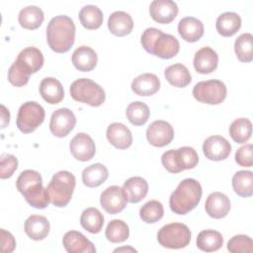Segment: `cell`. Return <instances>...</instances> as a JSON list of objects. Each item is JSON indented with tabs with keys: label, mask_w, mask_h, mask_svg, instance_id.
<instances>
[{
	"label": "cell",
	"mask_w": 253,
	"mask_h": 253,
	"mask_svg": "<svg viewBox=\"0 0 253 253\" xmlns=\"http://www.w3.org/2000/svg\"><path fill=\"white\" fill-rule=\"evenodd\" d=\"M46 41L49 47L57 52H67L75 41V25L66 15L53 17L46 27Z\"/></svg>",
	"instance_id": "obj_1"
},
{
	"label": "cell",
	"mask_w": 253,
	"mask_h": 253,
	"mask_svg": "<svg viewBox=\"0 0 253 253\" xmlns=\"http://www.w3.org/2000/svg\"><path fill=\"white\" fill-rule=\"evenodd\" d=\"M202 186L193 178H187L180 182L176 190L171 194L169 206L177 214H186L194 210L202 198Z\"/></svg>",
	"instance_id": "obj_2"
},
{
	"label": "cell",
	"mask_w": 253,
	"mask_h": 253,
	"mask_svg": "<svg viewBox=\"0 0 253 253\" xmlns=\"http://www.w3.org/2000/svg\"><path fill=\"white\" fill-rule=\"evenodd\" d=\"M75 185L76 180L72 173L68 171L55 173L46 187L50 203L58 208L67 206L72 198Z\"/></svg>",
	"instance_id": "obj_3"
},
{
	"label": "cell",
	"mask_w": 253,
	"mask_h": 253,
	"mask_svg": "<svg viewBox=\"0 0 253 253\" xmlns=\"http://www.w3.org/2000/svg\"><path fill=\"white\" fill-rule=\"evenodd\" d=\"M161 162L167 171L175 174L195 168L199 162V156L193 147L183 146L165 151L161 156Z\"/></svg>",
	"instance_id": "obj_4"
},
{
	"label": "cell",
	"mask_w": 253,
	"mask_h": 253,
	"mask_svg": "<svg viewBox=\"0 0 253 253\" xmlns=\"http://www.w3.org/2000/svg\"><path fill=\"white\" fill-rule=\"evenodd\" d=\"M70 96L73 100L92 107L101 106L106 99L103 88L88 78H80L72 82L70 85Z\"/></svg>",
	"instance_id": "obj_5"
},
{
	"label": "cell",
	"mask_w": 253,
	"mask_h": 253,
	"mask_svg": "<svg viewBox=\"0 0 253 253\" xmlns=\"http://www.w3.org/2000/svg\"><path fill=\"white\" fill-rule=\"evenodd\" d=\"M157 240L161 246L166 248H184L190 243L191 231L184 223H168L159 229L157 233Z\"/></svg>",
	"instance_id": "obj_6"
},
{
	"label": "cell",
	"mask_w": 253,
	"mask_h": 253,
	"mask_svg": "<svg viewBox=\"0 0 253 253\" xmlns=\"http://www.w3.org/2000/svg\"><path fill=\"white\" fill-rule=\"evenodd\" d=\"M44 117V109L39 103L34 101L26 102L18 111L17 126L24 133L33 132L42 124Z\"/></svg>",
	"instance_id": "obj_7"
},
{
	"label": "cell",
	"mask_w": 253,
	"mask_h": 253,
	"mask_svg": "<svg viewBox=\"0 0 253 253\" xmlns=\"http://www.w3.org/2000/svg\"><path fill=\"white\" fill-rule=\"evenodd\" d=\"M226 93L225 84L216 79L198 82L193 88L194 98L201 103L209 105L220 104L225 99Z\"/></svg>",
	"instance_id": "obj_8"
},
{
	"label": "cell",
	"mask_w": 253,
	"mask_h": 253,
	"mask_svg": "<svg viewBox=\"0 0 253 253\" xmlns=\"http://www.w3.org/2000/svg\"><path fill=\"white\" fill-rule=\"evenodd\" d=\"M127 197L124 190L119 186H111L104 190L100 197L101 207L110 214H117L125 210Z\"/></svg>",
	"instance_id": "obj_9"
},
{
	"label": "cell",
	"mask_w": 253,
	"mask_h": 253,
	"mask_svg": "<svg viewBox=\"0 0 253 253\" xmlns=\"http://www.w3.org/2000/svg\"><path fill=\"white\" fill-rule=\"evenodd\" d=\"M76 118L73 112L67 108L55 110L50 118L49 129L54 136H66L75 126Z\"/></svg>",
	"instance_id": "obj_10"
},
{
	"label": "cell",
	"mask_w": 253,
	"mask_h": 253,
	"mask_svg": "<svg viewBox=\"0 0 253 253\" xmlns=\"http://www.w3.org/2000/svg\"><path fill=\"white\" fill-rule=\"evenodd\" d=\"M146 138L151 145L156 147L168 145L174 138L173 126L162 120L154 121L146 129Z\"/></svg>",
	"instance_id": "obj_11"
},
{
	"label": "cell",
	"mask_w": 253,
	"mask_h": 253,
	"mask_svg": "<svg viewBox=\"0 0 253 253\" xmlns=\"http://www.w3.org/2000/svg\"><path fill=\"white\" fill-rule=\"evenodd\" d=\"M231 145L226 138L220 135H211L203 143L205 156L212 161H221L228 157Z\"/></svg>",
	"instance_id": "obj_12"
},
{
	"label": "cell",
	"mask_w": 253,
	"mask_h": 253,
	"mask_svg": "<svg viewBox=\"0 0 253 253\" xmlns=\"http://www.w3.org/2000/svg\"><path fill=\"white\" fill-rule=\"evenodd\" d=\"M69 149L73 157L79 161H88L96 153L95 142L90 135L84 132L77 133L69 143Z\"/></svg>",
	"instance_id": "obj_13"
},
{
	"label": "cell",
	"mask_w": 253,
	"mask_h": 253,
	"mask_svg": "<svg viewBox=\"0 0 253 253\" xmlns=\"http://www.w3.org/2000/svg\"><path fill=\"white\" fill-rule=\"evenodd\" d=\"M179 49L180 43L178 40L174 36L161 31L152 44L151 54L163 59H169L174 57L179 52Z\"/></svg>",
	"instance_id": "obj_14"
},
{
	"label": "cell",
	"mask_w": 253,
	"mask_h": 253,
	"mask_svg": "<svg viewBox=\"0 0 253 253\" xmlns=\"http://www.w3.org/2000/svg\"><path fill=\"white\" fill-rule=\"evenodd\" d=\"M151 18L159 24L171 23L178 14V6L172 0H154L149 6Z\"/></svg>",
	"instance_id": "obj_15"
},
{
	"label": "cell",
	"mask_w": 253,
	"mask_h": 253,
	"mask_svg": "<svg viewBox=\"0 0 253 253\" xmlns=\"http://www.w3.org/2000/svg\"><path fill=\"white\" fill-rule=\"evenodd\" d=\"M63 246L68 253H95L96 248L85 235L76 230L67 231L62 239Z\"/></svg>",
	"instance_id": "obj_16"
},
{
	"label": "cell",
	"mask_w": 253,
	"mask_h": 253,
	"mask_svg": "<svg viewBox=\"0 0 253 253\" xmlns=\"http://www.w3.org/2000/svg\"><path fill=\"white\" fill-rule=\"evenodd\" d=\"M205 209L211 217L219 219L229 212L230 201L226 195L220 192H213L207 198Z\"/></svg>",
	"instance_id": "obj_17"
},
{
	"label": "cell",
	"mask_w": 253,
	"mask_h": 253,
	"mask_svg": "<svg viewBox=\"0 0 253 253\" xmlns=\"http://www.w3.org/2000/svg\"><path fill=\"white\" fill-rule=\"evenodd\" d=\"M218 64L217 53L210 46L199 49L194 56V67L201 74H209L214 71Z\"/></svg>",
	"instance_id": "obj_18"
},
{
	"label": "cell",
	"mask_w": 253,
	"mask_h": 253,
	"mask_svg": "<svg viewBox=\"0 0 253 253\" xmlns=\"http://www.w3.org/2000/svg\"><path fill=\"white\" fill-rule=\"evenodd\" d=\"M107 138L112 145L119 149L128 148L132 143L129 128L122 123H113L107 128Z\"/></svg>",
	"instance_id": "obj_19"
},
{
	"label": "cell",
	"mask_w": 253,
	"mask_h": 253,
	"mask_svg": "<svg viewBox=\"0 0 253 253\" xmlns=\"http://www.w3.org/2000/svg\"><path fill=\"white\" fill-rule=\"evenodd\" d=\"M16 61L30 74L38 72L43 65V55L35 46H28L22 49Z\"/></svg>",
	"instance_id": "obj_20"
},
{
	"label": "cell",
	"mask_w": 253,
	"mask_h": 253,
	"mask_svg": "<svg viewBox=\"0 0 253 253\" xmlns=\"http://www.w3.org/2000/svg\"><path fill=\"white\" fill-rule=\"evenodd\" d=\"M178 33L184 41L195 42L204 35V24L195 17H185L178 24Z\"/></svg>",
	"instance_id": "obj_21"
},
{
	"label": "cell",
	"mask_w": 253,
	"mask_h": 253,
	"mask_svg": "<svg viewBox=\"0 0 253 253\" xmlns=\"http://www.w3.org/2000/svg\"><path fill=\"white\" fill-rule=\"evenodd\" d=\"M98 56L93 48L87 45L77 47L72 53V63L79 71H91L97 65Z\"/></svg>",
	"instance_id": "obj_22"
},
{
	"label": "cell",
	"mask_w": 253,
	"mask_h": 253,
	"mask_svg": "<svg viewBox=\"0 0 253 253\" xmlns=\"http://www.w3.org/2000/svg\"><path fill=\"white\" fill-rule=\"evenodd\" d=\"M160 88V80L153 73H142L131 82V90L138 96H151Z\"/></svg>",
	"instance_id": "obj_23"
},
{
	"label": "cell",
	"mask_w": 253,
	"mask_h": 253,
	"mask_svg": "<svg viewBox=\"0 0 253 253\" xmlns=\"http://www.w3.org/2000/svg\"><path fill=\"white\" fill-rule=\"evenodd\" d=\"M108 28L113 35L124 37L130 34L132 31L133 21L128 13L124 11H116L109 17Z\"/></svg>",
	"instance_id": "obj_24"
},
{
	"label": "cell",
	"mask_w": 253,
	"mask_h": 253,
	"mask_svg": "<svg viewBox=\"0 0 253 253\" xmlns=\"http://www.w3.org/2000/svg\"><path fill=\"white\" fill-rule=\"evenodd\" d=\"M40 94L48 104L54 105L64 98V90L61 83L53 77H45L40 84Z\"/></svg>",
	"instance_id": "obj_25"
},
{
	"label": "cell",
	"mask_w": 253,
	"mask_h": 253,
	"mask_svg": "<svg viewBox=\"0 0 253 253\" xmlns=\"http://www.w3.org/2000/svg\"><path fill=\"white\" fill-rule=\"evenodd\" d=\"M49 222L46 217L39 214L29 216L25 221V232L33 240H42L49 232Z\"/></svg>",
	"instance_id": "obj_26"
},
{
	"label": "cell",
	"mask_w": 253,
	"mask_h": 253,
	"mask_svg": "<svg viewBox=\"0 0 253 253\" xmlns=\"http://www.w3.org/2000/svg\"><path fill=\"white\" fill-rule=\"evenodd\" d=\"M126 197L127 202L131 204L139 203L145 198L148 192V184L145 179L141 177H130L128 178L123 186Z\"/></svg>",
	"instance_id": "obj_27"
},
{
	"label": "cell",
	"mask_w": 253,
	"mask_h": 253,
	"mask_svg": "<svg viewBox=\"0 0 253 253\" xmlns=\"http://www.w3.org/2000/svg\"><path fill=\"white\" fill-rule=\"evenodd\" d=\"M241 18L235 12H224L220 14L215 23L216 31L223 37H231L240 29Z\"/></svg>",
	"instance_id": "obj_28"
},
{
	"label": "cell",
	"mask_w": 253,
	"mask_h": 253,
	"mask_svg": "<svg viewBox=\"0 0 253 253\" xmlns=\"http://www.w3.org/2000/svg\"><path fill=\"white\" fill-rule=\"evenodd\" d=\"M164 75L171 85L178 88H184L192 81V75L189 69L182 63H175L168 66L164 71Z\"/></svg>",
	"instance_id": "obj_29"
},
{
	"label": "cell",
	"mask_w": 253,
	"mask_h": 253,
	"mask_svg": "<svg viewBox=\"0 0 253 253\" xmlns=\"http://www.w3.org/2000/svg\"><path fill=\"white\" fill-rule=\"evenodd\" d=\"M44 16L42 10L35 5H30L23 8L18 17L19 24L27 30H36L43 22Z\"/></svg>",
	"instance_id": "obj_30"
},
{
	"label": "cell",
	"mask_w": 253,
	"mask_h": 253,
	"mask_svg": "<svg viewBox=\"0 0 253 253\" xmlns=\"http://www.w3.org/2000/svg\"><path fill=\"white\" fill-rule=\"evenodd\" d=\"M109 171L104 164L95 163L86 167L82 172L83 184L89 188L102 185L108 178Z\"/></svg>",
	"instance_id": "obj_31"
},
{
	"label": "cell",
	"mask_w": 253,
	"mask_h": 253,
	"mask_svg": "<svg viewBox=\"0 0 253 253\" xmlns=\"http://www.w3.org/2000/svg\"><path fill=\"white\" fill-rule=\"evenodd\" d=\"M23 196L27 203L36 209H45L50 203L48 192L42 183L31 186L23 192Z\"/></svg>",
	"instance_id": "obj_32"
},
{
	"label": "cell",
	"mask_w": 253,
	"mask_h": 253,
	"mask_svg": "<svg viewBox=\"0 0 253 253\" xmlns=\"http://www.w3.org/2000/svg\"><path fill=\"white\" fill-rule=\"evenodd\" d=\"M223 244V237L220 232L213 229H206L201 231L197 237V246L205 252H212L218 250Z\"/></svg>",
	"instance_id": "obj_33"
},
{
	"label": "cell",
	"mask_w": 253,
	"mask_h": 253,
	"mask_svg": "<svg viewBox=\"0 0 253 253\" xmlns=\"http://www.w3.org/2000/svg\"><path fill=\"white\" fill-rule=\"evenodd\" d=\"M234 192L243 198L253 195V173L251 171H237L232 177Z\"/></svg>",
	"instance_id": "obj_34"
},
{
	"label": "cell",
	"mask_w": 253,
	"mask_h": 253,
	"mask_svg": "<svg viewBox=\"0 0 253 253\" xmlns=\"http://www.w3.org/2000/svg\"><path fill=\"white\" fill-rule=\"evenodd\" d=\"M81 226L90 233H98L104 224V216L96 208H88L83 211L80 216Z\"/></svg>",
	"instance_id": "obj_35"
},
{
	"label": "cell",
	"mask_w": 253,
	"mask_h": 253,
	"mask_svg": "<svg viewBox=\"0 0 253 253\" xmlns=\"http://www.w3.org/2000/svg\"><path fill=\"white\" fill-rule=\"evenodd\" d=\"M103 13L95 5H86L79 11V20L82 26L88 30H95L103 23Z\"/></svg>",
	"instance_id": "obj_36"
},
{
	"label": "cell",
	"mask_w": 253,
	"mask_h": 253,
	"mask_svg": "<svg viewBox=\"0 0 253 253\" xmlns=\"http://www.w3.org/2000/svg\"><path fill=\"white\" fill-rule=\"evenodd\" d=\"M234 51L239 61L250 62L253 59V36L250 33L241 34L235 40Z\"/></svg>",
	"instance_id": "obj_37"
},
{
	"label": "cell",
	"mask_w": 253,
	"mask_h": 253,
	"mask_svg": "<svg viewBox=\"0 0 253 253\" xmlns=\"http://www.w3.org/2000/svg\"><path fill=\"white\" fill-rule=\"evenodd\" d=\"M229 134L237 143L246 142L252 134V124L250 120L239 118L233 121L229 126Z\"/></svg>",
	"instance_id": "obj_38"
},
{
	"label": "cell",
	"mask_w": 253,
	"mask_h": 253,
	"mask_svg": "<svg viewBox=\"0 0 253 253\" xmlns=\"http://www.w3.org/2000/svg\"><path fill=\"white\" fill-rule=\"evenodd\" d=\"M129 229L127 224L122 219L111 220L105 231L106 238L113 243H121L128 238Z\"/></svg>",
	"instance_id": "obj_39"
},
{
	"label": "cell",
	"mask_w": 253,
	"mask_h": 253,
	"mask_svg": "<svg viewBox=\"0 0 253 253\" xmlns=\"http://www.w3.org/2000/svg\"><path fill=\"white\" fill-rule=\"evenodd\" d=\"M126 118L134 126H142L149 119V108L148 106L140 101L130 103L126 111Z\"/></svg>",
	"instance_id": "obj_40"
},
{
	"label": "cell",
	"mask_w": 253,
	"mask_h": 253,
	"mask_svg": "<svg viewBox=\"0 0 253 253\" xmlns=\"http://www.w3.org/2000/svg\"><path fill=\"white\" fill-rule=\"evenodd\" d=\"M163 214V205L156 200H151L145 203L139 210L140 218L146 223H154L160 220Z\"/></svg>",
	"instance_id": "obj_41"
},
{
	"label": "cell",
	"mask_w": 253,
	"mask_h": 253,
	"mask_svg": "<svg viewBox=\"0 0 253 253\" xmlns=\"http://www.w3.org/2000/svg\"><path fill=\"white\" fill-rule=\"evenodd\" d=\"M227 250L231 253H247L253 250V241L251 237L244 234H238L231 237L227 242Z\"/></svg>",
	"instance_id": "obj_42"
},
{
	"label": "cell",
	"mask_w": 253,
	"mask_h": 253,
	"mask_svg": "<svg viewBox=\"0 0 253 253\" xmlns=\"http://www.w3.org/2000/svg\"><path fill=\"white\" fill-rule=\"evenodd\" d=\"M41 183H42L41 174L35 170L28 169L21 172V174L19 175L16 181V187H17V190L21 194H23V192L26 191L31 186L36 184H41Z\"/></svg>",
	"instance_id": "obj_43"
},
{
	"label": "cell",
	"mask_w": 253,
	"mask_h": 253,
	"mask_svg": "<svg viewBox=\"0 0 253 253\" xmlns=\"http://www.w3.org/2000/svg\"><path fill=\"white\" fill-rule=\"evenodd\" d=\"M30 75L31 74L28 73L16 60L8 70V80L12 85L16 87H22L26 85L29 82Z\"/></svg>",
	"instance_id": "obj_44"
},
{
	"label": "cell",
	"mask_w": 253,
	"mask_h": 253,
	"mask_svg": "<svg viewBox=\"0 0 253 253\" xmlns=\"http://www.w3.org/2000/svg\"><path fill=\"white\" fill-rule=\"evenodd\" d=\"M18 168V159L16 156L4 153L0 157V177L1 179L10 178Z\"/></svg>",
	"instance_id": "obj_45"
},
{
	"label": "cell",
	"mask_w": 253,
	"mask_h": 253,
	"mask_svg": "<svg viewBox=\"0 0 253 253\" xmlns=\"http://www.w3.org/2000/svg\"><path fill=\"white\" fill-rule=\"evenodd\" d=\"M235 161L242 167H251L253 165V146L251 143L245 144L236 150Z\"/></svg>",
	"instance_id": "obj_46"
},
{
	"label": "cell",
	"mask_w": 253,
	"mask_h": 253,
	"mask_svg": "<svg viewBox=\"0 0 253 253\" xmlns=\"http://www.w3.org/2000/svg\"><path fill=\"white\" fill-rule=\"evenodd\" d=\"M161 33V30L156 28H147L141 35V44L143 48L148 52L151 53L152 44L157 38V36Z\"/></svg>",
	"instance_id": "obj_47"
},
{
	"label": "cell",
	"mask_w": 253,
	"mask_h": 253,
	"mask_svg": "<svg viewBox=\"0 0 253 253\" xmlns=\"http://www.w3.org/2000/svg\"><path fill=\"white\" fill-rule=\"evenodd\" d=\"M1 234V251L3 253H11L16 247V241L14 236L5 229L0 230Z\"/></svg>",
	"instance_id": "obj_48"
},
{
	"label": "cell",
	"mask_w": 253,
	"mask_h": 253,
	"mask_svg": "<svg viewBox=\"0 0 253 253\" xmlns=\"http://www.w3.org/2000/svg\"><path fill=\"white\" fill-rule=\"evenodd\" d=\"M10 122V114L4 105H1V127L4 128Z\"/></svg>",
	"instance_id": "obj_49"
},
{
	"label": "cell",
	"mask_w": 253,
	"mask_h": 253,
	"mask_svg": "<svg viewBox=\"0 0 253 253\" xmlns=\"http://www.w3.org/2000/svg\"><path fill=\"white\" fill-rule=\"evenodd\" d=\"M121 251H130V252H135L136 250L131 248V247H123V248H118L115 250V252H121Z\"/></svg>",
	"instance_id": "obj_50"
}]
</instances>
